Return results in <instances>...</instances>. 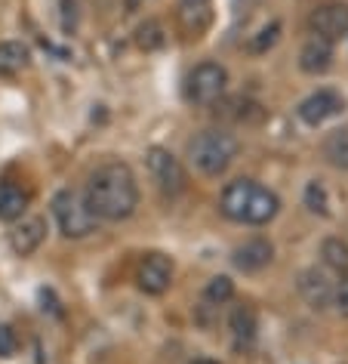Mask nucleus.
Here are the masks:
<instances>
[{
    "mask_svg": "<svg viewBox=\"0 0 348 364\" xmlns=\"http://www.w3.org/2000/svg\"><path fill=\"white\" fill-rule=\"evenodd\" d=\"M278 34H281V25H278V22L265 25V28L259 31V38H256V41L250 43V50H253V53H265V50H271L274 43H278Z\"/></svg>",
    "mask_w": 348,
    "mask_h": 364,
    "instance_id": "nucleus-24",
    "label": "nucleus"
},
{
    "mask_svg": "<svg viewBox=\"0 0 348 364\" xmlns=\"http://www.w3.org/2000/svg\"><path fill=\"white\" fill-rule=\"evenodd\" d=\"M191 364H216V361H210V358H197V361H191Z\"/></svg>",
    "mask_w": 348,
    "mask_h": 364,
    "instance_id": "nucleus-27",
    "label": "nucleus"
},
{
    "mask_svg": "<svg viewBox=\"0 0 348 364\" xmlns=\"http://www.w3.org/2000/svg\"><path fill=\"white\" fill-rule=\"evenodd\" d=\"M342 108H345V102L336 90H317V93H311L305 102L299 105V117H302V124H308V127H320V124H327L330 117H336Z\"/></svg>",
    "mask_w": 348,
    "mask_h": 364,
    "instance_id": "nucleus-7",
    "label": "nucleus"
},
{
    "mask_svg": "<svg viewBox=\"0 0 348 364\" xmlns=\"http://www.w3.org/2000/svg\"><path fill=\"white\" fill-rule=\"evenodd\" d=\"M43 238H47V220L43 216H22L10 232V247L19 257H31L43 244Z\"/></svg>",
    "mask_w": 348,
    "mask_h": 364,
    "instance_id": "nucleus-9",
    "label": "nucleus"
},
{
    "mask_svg": "<svg viewBox=\"0 0 348 364\" xmlns=\"http://www.w3.org/2000/svg\"><path fill=\"white\" fill-rule=\"evenodd\" d=\"M305 204H308V210H315L324 216L327 213V188L320 186V182H308V188H305Z\"/></svg>",
    "mask_w": 348,
    "mask_h": 364,
    "instance_id": "nucleus-23",
    "label": "nucleus"
},
{
    "mask_svg": "<svg viewBox=\"0 0 348 364\" xmlns=\"http://www.w3.org/2000/svg\"><path fill=\"white\" fill-rule=\"evenodd\" d=\"M145 164H148L151 182L167 198H176V195L185 192V170H182L179 158L170 149H161V145H154V149H148V154H145Z\"/></svg>",
    "mask_w": 348,
    "mask_h": 364,
    "instance_id": "nucleus-5",
    "label": "nucleus"
},
{
    "mask_svg": "<svg viewBox=\"0 0 348 364\" xmlns=\"http://www.w3.org/2000/svg\"><path fill=\"white\" fill-rule=\"evenodd\" d=\"M278 195L268 192L265 186H259L256 182L253 186V195H250V207H246V216H244V223L246 225H265V223H271L274 216H278Z\"/></svg>",
    "mask_w": 348,
    "mask_h": 364,
    "instance_id": "nucleus-16",
    "label": "nucleus"
},
{
    "mask_svg": "<svg viewBox=\"0 0 348 364\" xmlns=\"http://www.w3.org/2000/svg\"><path fill=\"white\" fill-rule=\"evenodd\" d=\"M31 50L19 41H0V77H16L28 68Z\"/></svg>",
    "mask_w": 348,
    "mask_h": 364,
    "instance_id": "nucleus-17",
    "label": "nucleus"
},
{
    "mask_svg": "<svg viewBox=\"0 0 348 364\" xmlns=\"http://www.w3.org/2000/svg\"><path fill=\"white\" fill-rule=\"evenodd\" d=\"M320 259L330 272L336 275H348V244L342 238H327L320 244Z\"/></svg>",
    "mask_w": 348,
    "mask_h": 364,
    "instance_id": "nucleus-19",
    "label": "nucleus"
},
{
    "mask_svg": "<svg viewBox=\"0 0 348 364\" xmlns=\"http://www.w3.org/2000/svg\"><path fill=\"white\" fill-rule=\"evenodd\" d=\"M136 284H139V290L148 296L167 294L170 284H173V259L163 257V253H148V257H142L139 269H136Z\"/></svg>",
    "mask_w": 348,
    "mask_h": 364,
    "instance_id": "nucleus-6",
    "label": "nucleus"
},
{
    "mask_svg": "<svg viewBox=\"0 0 348 364\" xmlns=\"http://www.w3.org/2000/svg\"><path fill=\"white\" fill-rule=\"evenodd\" d=\"M237 158V139L225 130H200L188 142V161L191 167L204 176H222Z\"/></svg>",
    "mask_w": 348,
    "mask_h": 364,
    "instance_id": "nucleus-2",
    "label": "nucleus"
},
{
    "mask_svg": "<svg viewBox=\"0 0 348 364\" xmlns=\"http://www.w3.org/2000/svg\"><path fill=\"white\" fill-rule=\"evenodd\" d=\"M53 216H56V225L59 232L71 241H80L87 235L96 232V216L89 213V207L84 201V195L75 192V188H62L53 198Z\"/></svg>",
    "mask_w": 348,
    "mask_h": 364,
    "instance_id": "nucleus-3",
    "label": "nucleus"
},
{
    "mask_svg": "<svg viewBox=\"0 0 348 364\" xmlns=\"http://www.w3.org/2000/svg\"><path fill=\"white\" fill-rule=\"evenodd\" d=\"M228 331H232L234 349H250V346L256 343V333H259L256 312L250 306H234L232 315H228Z\"/></svg>",
    "mask_w": 348,
    "mask_h": 364,
    "instance_id": "nucleus-14",
    "label": "nucleus"
},
{
    "mask_svg": "<svg viewBox=\"0 0 348 364\" xmlns=\"http://www.w3.org/2000/svg\"><path fill=\"white\" fill-rule=\"evenodd\" d=\"M28 204H31L28 188H22L13 179L0 182V223H19L28 213Z\"/></svg>",
    "mask_w": 348,
    "mask_h": 364,
    "instance_id": "nucleus-11",
    "label": "nucleus"
},
{
    "mask_svg": "<svg viewBox=\"0 0 348 364\" xmlns=\"http://www.w3.org/2000/svg\"><path fill=\"white\" fill-rule=\"evenodd\" d=\"M16 352V333L10 324H0V358H10Z\"/></svg>",
    "mask_w": 348,
    "mask_h": 364,
    "instance_id": "nucleus-26",
    "label": "nucleus"
},
{
    "mask_svg": "<svg viewBox=\"0 0 348 364\" xmlns=\"http://www.w3.org/2000/svg\"><path fill=\"white\" fill-rule=\"evenodd\" d=\"M333 65V43L324 38H308L305 47L299 50V68L305 75H324V71Z\"/></svg>",
    "mask_w": 348,
    "mask_h": 364,
    "instance_id": "nucleus-13",
    "label": "nucleus"
},
{
    "mask_svg": "<svg viewBox=\"0 0 348 364\" xmlns=\"http://www.w3.org/2000/svg\"><path fill=\"white\" fill-rule=\"evenodd\" d=\"M136 43H139L142 50H158V47H163V28H161V22H145V25H139V31H136Z\"/></svg>",
    "mask_w": 348,
    "mask_h": 364,
    "instance_id": "nucleus-22",
    "label": "nucleus"
},
{
    "mask_svg": "<svg viewBox=\"0 0 348 364\" xmlns=\"http://www.w3.org/2000/svg\"><path fill=\"white\" fill-rule=\"evenodd\" d=\"M333 287L336 284L327 278V272H320V269H305L299 275V294L315 312L333 306Z\"/></svg>",
    "mask_w": 348,
    "mask_h": 364,
    "instance_id": "nucleus-10",
    "label": "nucleus"
},
{
    "mask_svg": "<svg viewBox=\"0 0 348 364\" xmlns=\"http://www.w3.org/2000/svg\"><path fill=\"white\" fill-rule=\"evenodd\" d=\"M324 158L339 170H348V130H339L333 136H327L324 142Z\"/></svg>",
    "mask_w": 348,
    "mask_h": 364,
    "instance_id": "nucleus-20",
    "label": "nucleus"
},
{
    "mask_svg": "<svg viewBox=\"0 0 348 364\" xmlns=\"http://www.w3.org/2000/svg\"><path fill=\"white\" fill-rule=\"evenodd\" d=\"M311 31L324 41H339L348 38V6L345 4H327L311 13Z\"/></svg>",
    "mask_w": 348,
    "mask_h": 364,
    "instance_id": "nucleus-8",
    "label": "nucleus"
},
{
    "mask_svg": "<svg viewBox=\"0 0 348 364\" xmlns=\"http://www.w3.org/2000/svg\"><path fill=\"white\" fill-rule=\"evenodd\" d=\"M228 87V71L219 62H200L185 80V99L191 105H213Z\"/></svg>",
    "mask_w": 348,
    "mask_h": 364,
    "instance_id": "nucleus-4",
    "label": "nucleus"
},
{
    "mask_svg": "<svg viewBox=\"0 0 348 364\" xmlns=\"http://www.w3.org/2000/svg\"><path fill=\"white\" fill-rule=\"evenodd\" d=\"M234 266L241 272H262L274 259V247L268 238H250L241 247H234Z\"/></svg>",
    "mask_w": 348,
    "mask_h": 364,
    "instance_id": "nucleus-12",
    "label": "nucleus"
},
{
    "mask_svg": "<svg viewBox=\"0 0 348 364\" xmlns=\"http://www.w3.org/2000/svg\"><path fill=\"white\" fill-rule=\"evenodd\" d=\"M213 6H210V0H182L179 4V22H182V28H185L188 34H197L207 28L210 19H213Z\"/></svg>",
    "mask_w": 348,
    "mask_h": 364,
    "instance_id": "nucleus-18",
    "label": "nucleus"
},
{
    "mask_svg": "<svg viewBox=\"0 0 348 364\" xmlns=\"http://www.w3.org/2000/svg\"><path fill=\"white\" fill-rule=\"evenodd\" d=\"M84 201L89 207V213L102 223L130 220L136 207H139V182H136V173L130 170V164L108 161L102 167H96L89 173Z\"/></svg>",
    "mask_w": 348,
    "mask_h": 364,
    "instance_id": "nucleus-1",
    "label": "nucleus"
},
{
    "mask_svg": "<svg viewBox=\"0 0 348 364\" xmlns=\"http://www.w3.org/2000/svg\"><path fill=\"white\" fill-rule=\"evenodd\" d=\"M253 179H234L225 186L222 192V213L228 216V220L234 223H244L246 216V207H250V195H253Z\"/></svg>",
    "mask_w": 348,
    "mask_h": 364,
    "instance_id": "nucleus-15",
    "label": "nucleus"
},
{
    "mask_svg": "<svg viewBox=\"0 0 348 364\" xmlns=\"http://www.w3.org/2000/svg\"><path fill=\"white\" fill-rule=\"evenodd\" d=\"M333 306H336V312H339V315H345V318H348V275L333 287Z\"/></svg>",
    "mask_w": 348,
    "mask_h": 364,
    "instance_id": "nucleus-25",
    "label": "nucleus"
},
{
    "mask_svg": "<svg viewBox=\"0 0 348 364\" xmlns=\"http://www.w3.org/2000/svg\"><path fill=\"white\" fill-rule=\"evenodd\" d=\"M232 294H234L232 278H228V275H216V278H210V284H207V290H204V303L222 306V303H228V299H232Z\"/></svg>",
    "mask_w": 348,
    "mask_h": 364,
    "instance_id": "nucleus-21",
    "label": "nucleus"
}]
</instances>
